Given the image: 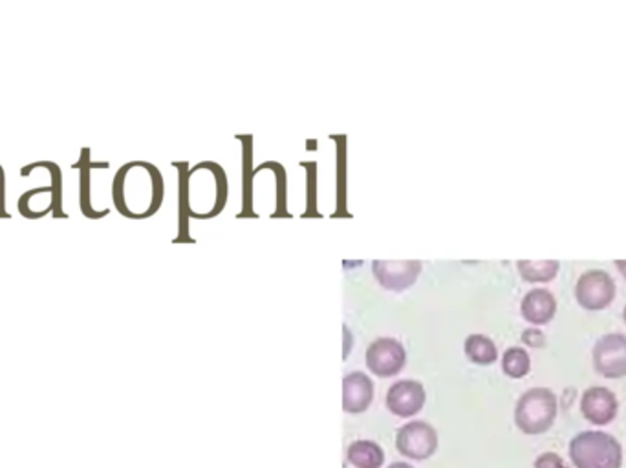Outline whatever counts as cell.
Listing matches in <instances>:
<instances>
[{
    "instance_id": "obj_1",
    "label": "cell",
    "mask_w": 626,
    "mask_h": 468,
    "mask_svg": "<svg viewBox=\"0 0 626 468\" xmlns=\"http://www.w3.org/2000/svg\"><path fill=\"white\" fill-rule=\"evenodd\" d=\"M164 178L147 161H131L115 172L112 200L121 216L147 220L158 213L165 194Z\"/></svg>"
},
{
    "instance_id": "obj_2",
    "label": "cell",
    "mask_w": 626,
    "mask_h": 468,
    "mask_svg": "<svg viewBox=\"0 0 626 468\" xmlns=\"http://www.w3.org/2000/svg\"><path fill=\"white\" fill-rule=\"evenodd\" d=\"M187 211L194 219H213L227 202V178L219 164L203 161L192 167L186 178Z\"/></svg>"
},
{
    "instance_id": "obj_3",
    "label": "cell",
    "mask_w": 626,
    "mask_h": 468,
    "mask_svg": "<svg viewBox=\"0 0 626 468\" xmlns=\"http://www.w3.org/2000/svg\"><path fill=\"white\" fill-rule=\"evenodd\" d=\"M568 454L575 468H621L625 459L621 443L612 434L601 431L577 434Z\"/></svg>"
},
{
    "instance_id": "obj_4",
    "label": "cell",
    "mask_w": 626,
    "mask_h": 468,
    "mask_svg": "<svg viewBox=\"0 0 626 468\" xmlns=\"http://www.w3.org/2000/svg\"><path fill=\"white\" fill-rule=\"evenodd\" d=\"M559 404L549 388H532L516 401L515 425L526 436H540L551 431L557 421Z\"/></svg>"
},
{
    "instance_id": "obj_5",
    "label": "cell",
    "mask_w": 626,
    "mask_h": 468,
    "mask_svg": "<svg viewBox=\"0 0 626 468\" xmlns=\"http://www.w3.org/2000/svg\"><path fill=\"white\" fill-rule=\"evenodd\" d=\"M44 164L49 172V186L35 187L19 198L16 208L22 219L41 220L48 214L55 219H66V213H63V175L54 161Z\"/></svg>"
},
{
    "instance_id": "obj_6",
    "label": "cell",
    "mask_w": 626,
    "mask_h": 468,
    "mask_svg": "<svg viewBox=\"0 0 626 468\" xmlns=\"http://www.w3.org/2000/svg\"><path fill=\"white\" fill-rule=\"evenodd\" d=\"M395 448L405 458L423 461L436 453L438 434L427 421H411L395 432Z\"/></svg>"
},
{
    "instance_id": "obj_7",
    "label": "cell",
    "mask_w": 626,
    "mask_h": 468,
    "mask_svg": "<svg viewBox=\"0 0 626 468\" xmlns=\"http://www.w3.org/2000/svg\"><path fill=\"white\" fill-rule=\"evenodd\" d=\"M593 368L604 379L626 377V337L608 333L599 338L592 352Z\"/></svg>"
},
{
    "instance_id": "obj_8",
    "label": "cell",
    "mask_w": 626,
    "mask_h": 468,
    "mask_svg": "<svg viewBox=\"0 0 626 468\" xmlns=\"http://www.w3.org/2000/svg\"><path fill=\"white\" fill-rule=\"evenodd\" d=\"M367 368L373 376L387 379L401 374L406 365V352L400 341L392 337L376 338L367 349Z\"/></svg>"
},
{
    "instance_id": "obj_9",
    "label": "cell",
    "mask_w": 626,
    "mask_h": 468,
    "mask_svg": "<svg viewBox=\"0 0 626 468\" xmlns=\"http://www.w3.org/2000/svg\"><path fill=\"white\" fill-rule=\"evenodd\" d=\"M577 302L588 311L608 308L615 299V283L608 272L592 269L584 272L575 288Z\"/></svg>"
},
{
    "instance_id": "obj_10",
    "label": "cell",
    "mask_w": 626,
    "mask_h": 468,
    "mask_svg": "<svg viewBox=\"0 0 626 468\" xmlns=\"http://www.w3.org/2000/svg\"><path fill=\"white\" fill-rule=\"evenodd\" d=\"M420 260H373L372 272L381 288L387 291H405L416 283L422 272Z\"/></svg>"
},
{
    "instance_id": "obj_11",
    "label": "cell",
    "mask_w": 626,
    "mask_h": 468,
    "mask_svg": "<svg viewBox=\"0 0 626 468\" xmlns=\"http://www.w3.org/2000/svg\"><path fill=\"white\" fill-rule=\"evenodd\" d=\"M425 401H427L425 388L422 382L414 381V379L395 381L384 398L387 410L398 417H414L422 412Z\"/></svg>"
},
{
    "instance_id": "obj_12",
    "label": "cell",
    "mask_w": 626,
    "mask_h": 468,
    "mask_svg": "<svg viewBox=\"0 0 626 468\" xmlns=\"http://www.w3.org/2000/svg\"><path fill=\"white\" fill-rule=\"evenodd\" d=\"M581 414L590 425H610L619 414V401L608 388H588L586 392L582 393Z\"/></svg>"
},
{
    "instance_id": "obj_13",
    "label": "cell",
    "mask_w": 626,
    "mask_h": 468,
    "mask_svg": "<svg viewBox=\"0 0 626 468\" xmlns=\"http://www.w3.org/2000/svg\"><path fill=\"white\" fill-rule=\"evenodd\" d=\"M373 401V382L362 371H351L343 379V410L346 414H362Z\"/></svg>"
},
{
    "instance_id": "obj_14",
    "label": "cell",
    "mask_w": 626,
    "mask_h": 468,
    "mask_svg": "<svg viewBox=\"0 0 626 468\" xmlns=\"http://www.w3.org/2000/svg\"><path fill=\"white\" fill-rule=\"evenodd\" d=\"M521 313L533 326H544L557 313V300L548 289H532L522 299Z\"/></svg>"
},
{
    "instance_id": "obj_15",
    "label": "cell",
    "mask_w": 626,
    "mask_h": 468,
    "mask_svg": "<svg viewBox=\"0 0 626 468\" xmlns=\"http://www.w3.org/2000/svg\"><path fill=\"white\" fill-rule=\"evenodd\" d=\"M96 167L93 161H90V151L82 148L81 158L76 165H71V169L79 170V203H81V213L90 220L104 219L107 214L99 213L98 209L93 208L92 202V170Z\"/></svg>"
},
{
    "instance_id": "obj_16",
    "label": "cell",
    "mask_w": 626,
    "mask_h": 468,
    "mask_svg": "<svg viewBox=\"0 0 626 468\" xmlns=\"http://www.w3.org/2000/svg\"><path fill=\"white\" fill-rule=\"evenodd\" d=\"M348 461L356 468H381L384 464L383 448L378 443L361 439V442L351 443L348 447Z\"/></svg>"
},
{
    "instance_id": "obj_17",
    "label": "cell",
    "mask_w": 626,
    "mask_h": 468,
    "mask_svg": "<svg viewBox=\"0 0 626 468\" xmlns=\"http://www.w3.org/2000/svg\"><path fill=\"white\" fill-rule=\"evenodd\" d=\"M463 352H466V357L471 360L472 365L489 366L499 359L496 344L491 338L485 337V335H480V333H474V335H469L466 338Z\"/></svg>"
},
{
    "instance_id": "obj_18",
    "label": "cell",
    "mask_w": 626,
    "mask_h": 468,
    "mask_svg": "<svg viewBox=\"0 0 626 468\" xmlns=\"http://www.w3.org/2000/svg\"><path fill=\"white\" fill-rule=\"evenodd\" d=\"M559 261L557 260H521L518 261V272L526 282H551L559 272Z\"/></svg>"
},
{
    "instance_id": "obj_19",
    "label": "cell",
    "mask_w": 626,
    "mask_h": 468,
    "mask_svg": "<svg viewBox=\"0 0 626 468\" xmlns=\"http://www.w3.org/2000/svg\"><path fill=\"white\" fill-rule=\"evenodd\" d=\"M502 371L510 379H522L532 371V357L526 349L518 348V346L505 349L504 357H502Z\"/></svg>"
},
{
    "instance_id": "obj_20",
    "label": "cell",
    "mask_w": 626,
    "mask_h": 468,
    "mask_svg": "<svg viewBox=\"0 0 626 468\" xmlns=\"http://www.w3.org/2000/svg\"><path fill=\"white\" fill-rule=\"evenodd\" d=\"M533 468H566L564 461L560 456L554 453H546L540 454L537 459H535V464H533Z\"/></svg>"
},
{
    "instance_id": "obj_21",
    "label": "cell",
    "mask_w": 626,
    "mask_h": 468,
    "mask_svg": "<svg viewBox=\"0 0 626 468\" xmlns=\"http://www.w3.org/2000/svg\"><path fill=\"white\" fill-rule=\"evenodd\" d=\"M522 343L532 346V348H540L546 343V338H544V333L538 332V330H526L522 333Z\"/></svg>"
},
{
    "instance_id": "obj_22",
    "label": "cell",
    "mask_w": 626,
    "mask_h": 468,
    "mask_svg": "<svg viewBox=\"0 0 626 468\" xmlns=\"http://www.w3.org/2000/svg\"><path fill=\"white\" fill-rule=\"evenodd\" d=\"M5 178L4 170L0 167V219H8L10 214L5 213Z\"/></svg>"
},
{
    "instance_id": "obj_23",
    "label": "cell",
    "mask_w": 626,
    "mask_h": 468,
    "mask_svg": "<svg viewBox=\"0 0 626 468\" xmlns=\"http://www.w3.org/2000/svg\"><path fill=\"white\" fill-rule=\"evenodd\" d=\"M615 264H617V269H619L621 275H623L626 280V260H617Z\"/></svg>"
},
{
    "instance_id": "obj_24",
    "label": "cell",
    "mask_w": 626,
    "mask_h": 468,
    "mask_svg": "<svg viewBox=\"0 0 626 468\" xmlns=\"http://www.w3.org/2000/svg\"><path fill=\"white\" fill-rule=\"evenodd\" d=\"M389 468H414V467H412L411 464H401V461H398V464L390 465Z\"/></svg>"
},
{
    "instance_id": "obj_25",
    "label": "cell",
    "mask_w": 626,
    "mask_h": 468,
    "mask_svg": "<svg viewBox=\"0 0 626 468\" xmlns=\"http://www.w3.org/2000/svg\"><path fill=\"white\" fill-rule=\"evenodd\" d=\"M623 319H625V322H626V308H625V311H623Z\"/></svg>"
}]
</instances>
